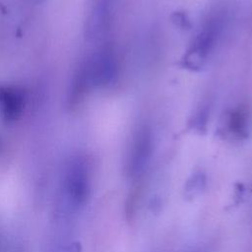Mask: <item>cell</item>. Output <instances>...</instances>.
<instances>
[{"mask_svg": "<svg viewBox=\"0 0 252 252\" xmlns=\"http://www.w3.org/2000/svg\"><path fill=\"white\" fill-rule=\"evenodd\" d=\"M206 187V175L201 172L193 173L186 181L184 187V195L188 199H193L200 195Z\"/></svg>", "mask_w": 252, "mask_h": 252, "instance_id": "obj_5", "label": "cell"}, {"mask_svg": "<svg viewBox=\"0 0 252 252\" xmlns=\"http://www.w3.org/2000/svg\"><path fill=\"white\" fill-rule=\"evenodd\" d=\"M63 192L73 208L83 207L91 194L89 166L81 157L71 158L63 174Z\"/></svg>", "mask_w": 252, "mask_h": 252, "instance_id": "obj_3", "label": "cell"}, {"mask_svg": "<svg viewBox=\"0 0 252 252\" xmlns=\"http://www.w3.org/2000/svg\"><path fill=\"white\" fill-rule=\"evenodd\" d=\"M223 25L224 12L220 9L211 12L184 54L182 58L183 67L198 70L205 64L217 45Z\"/></svg>", "mask_w": 252, "mask_h": 252, "instance_id": "obj_1", "label": "cell"}, {"mask_svg": "<svg viewBox=\"0 0 252 252\" xmlns=\"http://www.w3.org/2000/svg\"><path fill=\"white\" fill-rule=\"evenodd\" d=\"M224 128L226 133L237 140L246 139L249 133V113L243 106H236L226 113Z\"/></svg>", "mask_w": 252, "mask_h": 252, "instance_id": "obj_4", "label": "cell"}, {"mask_svg": "<svg viewBox=\"0 0 252 252\" xmlns=\"http://www.w3.org/2000/svg\"><path fill=\"white\" fill-rule=\"evenodd\" d=\"M154 152V135L149 124H141L134 131L126 158V174L138 181L145 173Z\"/></svg>", "mask_w": 252, "mask_h": 252, "instance_id": "obj_2", "label": "cell"}]
</instances>
